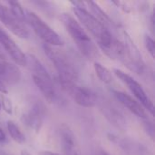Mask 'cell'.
I'll use <instances>...</instances> for the list:
<instances>
[{"mask_svg": "<svg viewBox=\"0 0 155 155\" xmlns=\"http://www.w3.org/2000/svg\"><path fill=\"white\" fill-rule=\"evenodd\" d=\"M0 22L11 31L15 35L20 38H27L29 35L28 30L25 26V24L17 20L10 12L7 6L0 3Z\"/></svg>", "mask_w": 155, "mask_h": 155, "instance_id": "obj_9", "label": "cell"}, {"mask_svg": "<svg viewBox=\"0 0 155 155\" xmlns=\"http://www.w3.org/2000/svg\"><path fill=\"white\" fill-rule=\"evenodd\" d=\"M0 109H1V105H0Z\"/></svg>", "mask_w": 155, "mask_h": 155, "instance_id": "obj_29", "label": "cell"}, {"mask_svg": "<svg viewBox=\"0 0 155 155\" xmlns=\"http://www.w3.org/2000/svg\"><path fill=\"white\" fill-rule=\"evenodd\" d=\"M94 71L96 75L98 76V78L104 84H110L113 81V76H112V73L110 72L109 69H107L105 66H104L102 64L95 62L94 64Z\"/></svg>", "mask_w": 155, "mask_h": 155, "instance_id": "obj_17", "label": "cell"}, {"mask_svg": "<svg viewBox=\"0 0 155 155\" xmlns=\"http://www.w3.org/2000/svg\"><path fill=\"white\" fill-rule=\"evenodd\" d=\"M60 21L65 27L68 34L77 45L82 54L88 58H92L95 55V47L84 28L81 24L70 14L63 13L60 15Z\"/></svg>", "mask_w": 155, "mask_h": 155, "instance_id": "obj_2", "label": "cell"}, {"mask_svg": "<svg viewBox=\"0 0 155 155\" xmlns=\"http://www.w3.org/2000/svg\"><path fill=\"white\" fill-rule=\"evenodd\" d=\"M0 45L9 54L11 58L21 66H26V55L15 42L0 28Z\"/></svg>", "mask_w": 155, "mask_h": 155, "instance_id": "obj_10", "label": "cell"}, {"mask_svg": "<svg viewBox=\"0 0 155 155\" xmlns=\"http://www.w3.org/2000/svg\"><path fill=\"white\" fill-rule=\"evenodd\" d=\"M85 5H86V7H89L90 11H91L90 14L94 18H96L101 24H103L104 26H106L108 28V26L111 24V19L108 16V15L96 3H94L93 1H87V2H85Z\"/></svg>", "mask_w": 155, "mask_h": 155, "instance_id": "obj_16", "label": "cell"}, {"mask_svg": "<svg viewBox=\"0 0 155 155\" xmlns=\"http://www.w3.org/2000/svg\"><path fill=\"white\" fill-rule=\"evenodd\" d=\"M45 114V107L44 104L41 101L35 99L29 103L27 110L22 116V121L31 130L35 133H39L43 125Z\"/></svg>", "mask_w": 155, "mask_h": 155, "instance_id": "obj_8", "label": "cell"}, {"mask_svg": "<svg viewBox=\"0 0 155 155\" xmlns=\"http://www.w3.org/2000/svg\"><path fill=\"white\" fill-rule=\"evenodd\" d=\"M20 77L19 69L15 64L6 61L4 55H0V79L9 84H15L19 82Z\"/></svg>", "mask_w": 155, "mask_h": 155, "instance_id": "obj_13", "label": "cell"}, {"mask_svg": "<svg viewBox=\"0 0 155 155\" xmlns=\"http://www.w3.org/2000/svg\"><path fill=\"white\" fill-rule=\"evenodd\" d=\"M26 20L28 24L33 28L34 32L39 36L47 45L50 46H59L63 45V40L59 35L52 29L40 16H38L34 12H27Z\"/></svg>", "mask_w": 155, "mask_h": 155, "instance_id": "obj_4", "label": "cell"}, {"mask_svg": "<svg viewBox=\"0 0 155 155\" xmlns=\"http://www.w3.org/2000/svg\"><path fill=\"white\" fill-rule=\"evenodd\" d=\"M59 136L66 155H79L75 136L69 126L62 124L59 129Z\"/></svg>", "mask_w": 155, "mask_h": 155, "instance_id": "obj_12", "label": "cell"}, {"mask_svg": "<svg viewBox=\"0 0 155 155\" xmlns=\"http://www.w3.org/2000/svg\"><path fill=\"white\" fill-rule=\"evenodd\" d=\"M101 155H109V154H108V153H106L105 152H103V153H102V154H101Z\"/></svg>", "mask_w": 155, "mask_h": 155, "instance_id": "obj_27", "label": "cell"}, {"mask_svg": "<svg viewBox=\"0 0 155 155\" xmlns=\"http://www.w3.org/2000/svg\"><path fill=\"white\" fill-rule=\"evenodd\" d=\"M44 51L54 65L59 74V81L76 84L78 80V72L69 57L54 46H50L47 45H44Z\"/></svg>", "mask_w": 155, "mask_h": 155, "instance_id": "obj_3", "label": "cell"}, {"mask_svg": "<svg viewBox=\"0 0 155 155\" xmlns=\"http://www.w3.org/2000/svg\"><path fill=\"white\" fill-rule=\"evenodd\" d=\"M114 73L124 84H125L128 86L129 90L132 92V94L134 95L137 101L143 105V107H144L152 114H153L154 113L153 104L152 100L149 98V96L147 95V94L145 93V91L143 90V88L142 87V85L135 79H134L131 75H129L128 74L124 73V71L120 69H114Z\"/></svg>", "mask_w": 155, "mask_h": 155, "instance_id": "obj_5", "label": "cell"}, {"mask_svg": "<svg viewBox=\"0 0 155 155\" xmlns=\"http://www.w3.org/2000/svg\"><path fill=\"white\" fill-rule=\"evenodd\" d=\"M39 155H60L58 153H53V152H50V151H43L41 152Z\"/></svg>", "mask_w": 155, "mask_h": 155, "instance_id": "obj_24", "label": "cell"}, {"mask_svg": "<svg viewBox=\"0 0 155 155\" xmlns=\"http://www.w3.org/2000/svg\"><path fill=\"white\" fill-rule=\"evenodd\" d=\"M5 139V133L3 132V130L0 128V142L4 141Z\"/></svg>", "mask_w": 155, "mask_h": 155, "instance_id": "obj_25", "label": "cell"}, {"mask_svg": "<svg viewBox=\"0 0 155 155\" xmlns=\"http://www.w3.org/2000/svg\"><path fill=\"white\" fill-rule=\"evenodd\" d=\"M144 44H145V47L148 50V52L150 53V54L152 55V57H154L155 55V43L153 39L149 36L148 35H145L144 36Z\"/></svg>", "mask_w": 155, "mask_h": 155, "instance_id": "obj_21", "label": "cell"}, {"mask_svg": "<svg viewBox=\"0 0 155 155\" xmlns=\"http://www.w3.org/2000/svg\"><path fill=\"white\" fill-rule=\"evenodd\" d=\"M113 94L114 95V97L124 106L126 107L130 112H132L134 114H135L136 116L143 118V119H146L147 118V114L145 110L143 109V105L135 99H134L132 96H130L129 94L121 92V91H113Z\"/></svg>", "mask_w": 155, "mask_h": 155, "instance_id": "obj_11", "label": "cell"}, {"mask_svg": "<svg viewBox=\"0 0 155 155\" xmlns=\"http://www.w3.org/2000/svg\"><path fill=\"white\" fill-rule=\"evenodd\" d=\"M63 89L74 99V101L83 107H93L97 103V95L92 90L78 86L74 83L60 82Z\"/></svg>", "mask_w": 155, "mask_h": 155, "instance_id": "obj_7", "label": "cell"}, {"mask_svg": "<svg viewBox=\"0 0 155 155\" xmlns=\"http://www.w3.org/2000/svg\"><path fill=\"white\" fill-rule=\"evenodd\" d=\"M22 155H29V154H28V153H27V152L23 151V152H22Z\"/></svg>", "mask_w": 155, "mask_h": 155, "instance_id": "obj_26", "label": "cell"}, {"mask_svg": "<svg viewBox=\"0 0 155 155\" xmlns=\"http://www.w3.org/2000/svg\"><path fill=\"white\" fill-rule=\"evenodd\" d=\"M0 92L2 94H7V90H6L5 84H4V83H3V81L1 79H0Z\"/></svg>", "mask_w": 155, "mask_h": 155, "instance_id": "obj_23", "label": "cell"}, {"mask_svg": "<svg viewBox=\"0 0 155 155\" xmlns=\"http://www.w3.org/2000/svg\"><path fill=\"white\" fill-rule=\"evenodd\" d=\"M144 129L147 133V134L153 140L154 139V125L151 122H146L144 123Z\"/></svg>", "mask_w": 155, "mask_h": 155, "instance_id": "obj_22", "label": "cell"}, {"mask_svg": "<svg viewBox=\"0 0 155 155\" xmlns=\"http://www.w3.org/2000/svg\"><path fill=\"white\" fill-rule=\"evenodd\" d=\"M0 105H2L4 111L5 113H7L8 114H12V103L11 100L6 97L5 94H2L1 98H0Z\"/></svg>", "mask_w": 155, "mask_h": 155, "instance_id": "obj_20", "label": "cell"}, {"mask_svg": "<svg viewBox=\"0 0 155 155\" xmlns=\"http://www.w3.org/2000/svg\"><path fill=\"white\" fill-rule=\"evenodd\" d=\"M32 77H33V81L35 84L40 90L44 97L47 101L52 102L54 98V90L52 80H45V79H41L35 76H32Z\"/></svg>", "mask_w": 155, "mask_h": 155, "instance_id": "obj_15", "label": "cell"}, {"mask_svg": "<svg viewBox=\"0 0 155 155\" xmlns=\"http://www.w3.org/2000/svg\"><path fill=\"white\" fill-rule=\"evenodd\" d=\"M124 52L120 60L132 71L142 74L144 70V62L134 42L127 33H124Z\"/></svg>", "mask_w": 155, "mask_h": 155, "instance_id": "obj_6", "label": "cell"}, {"mask_svg": "<svg viewBox=\"0 0 155 155\" xmlns=\"http://www.w3.org/2000/svg\"><path fill=\"white\" fill-rule=\"evenodd\" d=\"M102 110L104 112V116L116 127L122 128L123 126L125 125L126 122H125L123 114L114 106L111 105L110 104H104Z\"/></svg>", "mask_w": 155, "mask_h": 155, "instance_id": "obj_14", "label": "cell"}, {"mask_svg": "<svg viewBox=\"0 0 155 155\" xmlns=\"http://www.w3.org/2000/svg\"><path fill=\"white\" fill-rule=\"evenodd\" d=\"M8 5H9V10L10 12L12 13V15L17 19L19 20L21 23H25V21L26 20V17H25V12H24V9L22 7V5H20L19 2H16V1H9L7 2Z\"/></svg>", "mask_w": 155, "mask_h": 155, "instance_id": "obj_19", "label": "cell"}, {"mask_svg": "<svg viewBox=\"0 0 155 155\" xmlns=\"http://www.w3.org/2000/svg\"><path fill=\"white\" fill-rule=\"evenodd\" d=\"M7 130L8 133L11 136V138L17 143H24L25 142V135L23 134V133L20 131L19 127L13 122V121H8L7 122Z\"/></svg>", "mask_w": 155, "mask_h": 155, "instance_id": "obj_18", "label": "cell"}, {"mask_svg": "<svg viewBox=\"0 0 155 155\" xmlns=\"http://www.w3.org/2000/svg\"><path fill=\"white\" fill-rule=\"evenodd\" d=\"M0 55H3V54H2V52H1V50H0Z\"/></svg>", "mask_w": 155, "mask_h": 155, "instance_id": "obj_28", "label": "cell"}, {"mask_svg": "<svg viewBox=\"0 0 155 155\" xmlns=\"http://www.w3.org/2000/svg\"><path fill=\"white\" fill-rule=\"evenodd\" d=\"M73 8L75 16L80 21L79 23L81 24V25L87 29V31L95 38L102 51L112 59L114 39L113 38V35L109 29L103 24H101L96 18H94L86 9L77 7Z\"/></svg>", "mask_w": 155, "mask_h": 155, "instance_id": "obj_1", "label": "cell"}]
</instances>
